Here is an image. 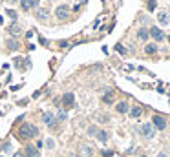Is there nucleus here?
Masks as SVG:
<instances>
[{
  "mask_svg": "<svg viewBox=\"0 0 170 157\" xmlns=\"http://www.w3.org/2000/svg\"><path fill=\"white\" fill-rule=\"evenodd\" d=\"M37 135H39V130L33 124H22L18 128V137L20 139H29V137H37Z\"/></svg>",
  "mask_w": 170,
  "mask_h": 157,
  "instance_id": "1",
  "label": "nucleus"
},
{
  "mask_svg": "<svg viewBox=\"0 0 170 157\" xmlns=\"http://www.w3.org/2000/svg\"><path fill=\"white\" fill-rule=\"evenodd\" d=\"M73 102H75V95L73 93H64L62 99H60V104L64 108H71V106H73Z\"/></svg>",
  "mask_w": 170,
  "mask_h": 157,
  "instance_id": "2",
  "label": "nucleus"
},
{
  "mask_svg": "<svg viewBox=\"0 0 170 157\" xmlns=\"http://www.w3.org/2000/svg\"><path fill=\"white\" fill-rule=\"evenodd\" d=\"M42 121L50 126V128H55V126H57V119H55V115L51 113V111H46V113L42 115Z\"/></svg>",
  "mask_w": 170,
  "mask_h": 157,
  "instance_id": "3",
  "label": "nucleus"
},
{
  "mask_svg": "<svg viewBox=\"0 0 170 157\" xmlns=\"http://www.w3.org/2000/svg\"><path fill=\"white\" fill-rule=\"evenodd\" d=\"M55 15H57L60 20H66V18L70 17V8H68V6H59V8L55 9Z\"/></svg>",
  "mask_w": 170,
  "mask_h": 157,
  "instance_id": "4",
  "label": "nucleus"
},
{
  "mask_svg": "<svg viewBox=\"0 0 170 157\" xmlns=\"http://www.w3.org/2000/svg\"><path fill=\"white\" fill-rule=\"evenodd\" d=\"M37 6H39V0H20V8L24 11H29V9H33Z\"/></svg>",
  "mask_w": 170,
  "mask_h": 157,
  "instance_id": "5",
  "label": "nucleus"
},
{
  "mask_svg": "<svg viewBox=\"0 0 170 157\" xmlns=\"http://www.w3.org/2000/svg\"><path fill=\"white\" fill-rule=\"evenodd\" d=\"M150 37H154L156 40H163V38H165V33H163L157 26H154V28H150Z\"/></svg>",
  "mask_w": 170,
  "mask_h": 157,
  "instance_id": "6",
  "label": "nucleus"
},
{
  "mask_svg": "<svg viewBox=\"0 0 170 157\" xmlns=\"http://www.w3.org/2000/svg\"><path fill=\"white\" fill-rule=\"evenodd\" d=\"M154 126H156L157 130H165V128H166V121H165V117L156 115V117H154Z\"/></svg>",
  "mask_w": 170,
  "mask_h": 157,
  "instance_id": "7",
  "label": "nucleus"
},
{
  "mask_svg": "<svg viewBox=\"0 0 170 157\" xmlns=\"http://www.w3.org/2000/svg\"><path fill=\"white\" fill-rule=\"evenodd\" d=\"M26 157H40V153H39V150L35 148V146H31V144H28L26 146Z\"/></svg>",
  "mask_w": 170,
  "mask_h": 157,
  "instance_id": "8",
  "label": "nucleus"
},
{
  "mask_svg": "<svg viewBox=\"0 0 170 157\" xmlns=\"http://www.w3.org/2000/svg\"><path fill=\"white\" fill-rule=\"evenodd\" d=\"M141 131H143V135L152 137V135H154V126H152V124H143V126H141Z\"/></svg>",
  "mask_w": 170,
  "mask_h": 157,
  "instance_id": "9",
  "label": "nucleus"
},
{
  "mask_svg": "<svg viewBox=\"0 0 170 157\" xmlns=\"http://www.w3.org/2000/svg\"><path fill=\"white\" fill-rule=\"evenodd\" d=\"M103 102L104 104H112L113 102V89H106V93L103 95Z\"/></svg>",
  "mask_w": 170,
  "mask_h": 157,
  "instance_id": "10",
  "label": "nucleus"
},
{
  "mask_svg": "<svg viewBox=\"0 0 170 157\" xmlns=\"http://www.w3.org/2000/svg\"><path fill=\"white\" fill-rule=\"evenodd\" d=\"M157 18H159V22L163 26H166V24H170V17H168V13H165V11H161L159 15H157Z\"/></svg>",
  "mask_w": 170,
  "mask_h": 157,
  "instance_id": "11",
  "label": "nucleus"
},
{
  "mask_svg": "<svg viewBox=\"0 0 170 157\" xmlns=\"http://www.w3.org/2000/svg\"><path fill=\"white\" fill-rule=\"evenodd\" d=\"M144 53H147V55L157 53V46H156V44H147V46H144Z\"/></svg>",
  "mask_w": 170,
  "mask_h": 157,
  "instance_id": "12",
  "label": "nucleus"
},
{
  "mask_svg": "<svg viewBox=\"0 0 170 157\" xmlns=\"http://www.w3.org/2000/svg\"><path fill=\"white\" fill-rule=\"evenodd\" d=\"M141 113H143V108H141V106H134V108L130 110V115H132L134 119H137V117H141Z\"/></svg>",
  "mask_w": 170,
  "mask_h": 157,
  "instance_id": "13",
  "label": "nucleus"
},
{
  "mask_svg": "<svg viewBox=\"0 0 170 157\" xmlns=\"http://www.w3.org/2000/svg\"><path fill=\"white\" fill-rule=\"evenodd\" d=\"M117 111H119V113H126V111H128V102H125V101L117 102Z\"/></svg>",
  "mask_w": 170,
  "mask_h": 157,
  "instance_id": "14",
  "label": "nucleus"
},
{
  "mask_svg": "<svg viewBox=\"0 0 170 157\" xmlns=\"http://www.w3.org/2000/svg\"><path fill=\"white\" fill-rule=\"evenodd\" d=\"M137 37H139L141 40H148V37H150V31H147L144 28H141V29L137 31Z\"/></svg>",
  "mask_w": 170,
  "mask_h": 157,
  "instance_id": "15",
  "label": "nucleus"
},
{
  "mask_svg": "<svg viewBox=\"0 0 170 157\" xmlns=\"http://www.w3.org/2000/svg\"><path fill=\"white\" fill-rule=\"evenodd\" d=\"M95 135H97V139H99V141H108V131H104V130H99V131H97L95 133Z\"/></svg>",
  "mask_w": 170,
  "mask_h": 157,
  "instance_id": "16",
  "label": "nucleus"
},
{
  "mask_svg": "<svg viewBox=\"0 0 170 157\" xmlns=\"http://www.w3.org/2000/svg\"><path fill=\"white\" fill-rule=\"evenodd\" d=\"M39 20H46V17H48V11L46 9H37V15H35Z\"/></svg>",
  "mask_w": 170,
  "mask_h": 157,
  "instance_id": "17",
  "label": "nucleus"
},
{
  "mask_svg": "<svg viewBox=\"0 0 170 157\" xmlns=\"http://www.w3.org/2000/svg\"><path fill=\"white\" fill-rule=\"evenodd\" d=\"M147 2H148V4H147V9H148V11H154V9L157 8V0H147Z\"/></svg>",
  "mask_w": 170,
  "mask_h": 157,
  "instance_id": "18",
  "label": "nucleus"
},
{
  "mask_svg": "<svg viewBox=\"0 0 170 157\" xmlns=\"http://www.w3.org/2000/svg\"><path fill=\"white\" fill-rule=\"evenodd\" d=\"M9 33L17 37V35H20V28H18V26H11V28H9Z\"/></svg>",
  "mask_w": 170,
  "mask_h": 157,
  "instance_id": "19",
  "label": "nucleus"
},
{
  "mask_svg": "<svg viewBox=\"0 0 170 157\" xmlns=\"http://www.w3.org/2000/svg\"><path fill=\"white\" fill-rule=\"evenodd\" d=\"M8 46H9L11 50H18V48H20V44H18V42H13V40H9V42H8Z\"/></svg>",
  "mask_w": 170,
  "mask_h": 157,
  "instance_id": "20",
  "label": "nucleus"
},
{
  "mask_svg": "<svg viewBox=\"0 0 170 157\" xmlns=\"http://www.w3.org/2000/svg\"><path fill=\"white\" fill-rule=\"evenodd\" d=\"M81 150H82V153H84V155H88V157L91 155V146H82Z\"/></svg>",
  "mask_w": 170,
  "mask_h": 157,
  "instance_id": "21",
  "label": "nucleus"
},
{
  "mask_svg": "<svg viewBox=\"0 0 170 157\" xmlns=\"http://www.w3.org/2000/svg\"><path fill=\"white\" fill-rule=\"evenodd\" d=\"M57 119H59V121H64V119H66V111H64V110H60V111H59Z\"/></svg>",
  "mask_w": 170,
  "mask_h": 157,
  "instance_id": "22",
  "label": "nucleus"
},
{
  "mask_svg": "<svg viewBox=\"0 0 170 157\" xmlns=\"http://www.w3.org/2000/svg\"><path fill=\"white\" fill-rule=\"evenodd\" d=\"M115 50H117V51H119V53H123V55H125V53H126V50H125V48H123V46H121V44H117V46H115Z\"/></svg>",
  "mask_w": 170,
  "mask_h": 157,
  "instance_id": "23",
  "label": "nucleus"
},
{
  "mask_svg": "<svg viewBox=\"0 0 170 157\" xmlns=\"http://www.w3.org/2000/svg\"><path fill=\"white\" fill-rule=\"evenodd\" d=\"M6 13H8V15H9V17H11V18H13V20H17V13H15V11H13V9H8V11H6Z\"/></svg>",
  "mask_w": 170,
  "mask_h": 157,
  "instance_id": "24",
  "label": "nucleus"
},
{
  "mask_svg": "<svg viewBox=\"0 0 170 157\" xmlns=\"http://www.w3.org/2000/svg\"><path fill=\"white\" fill-rule=\"evenodd\" d=\"M46 144H48V148H53V146H55V143H53L51 139H48V141H46Z\"/></svg>",
  "mask_w": 170,
  "mask_h": 157,
  "instance_id": "25",
  "label": "nucleus"
},
{
  "mask_svg": "<svg viewBox=\"0 0 170 157\" xmlns=\"http://www.w3.org/2000/svg\"><path fill=\"white\" fill-rule=\"evenodd\" d=\"M88 131H90V133H91V135H95V133H97V128H95V126H91V128H90V130H88Z\"/></svg>",
  "mask_w": 170,
  "mask_h": 157,
  "instance_id": "26",
  "label": "nucleus"
},
{
  "mask_svg": "<svg viewBox=\"0 0 170 157\" xmlns=\"http://www.w3.org/2000/svg\"><path fill=\"white\" fill-rule=\"evenodd\" d=\"M157 157H168V155H166V153H159Z\"/></svg>",
  "mask_w": 170,
  "mask_h": 157,
  "instance_id": "27",
  "label": "nucleus"
},
{
  "mask_svg": "<svg viewBox=\"0 0 170 157\" xmlns=\"http://www.w3.org/2000/svg\"><path fill=\"white\" fill-rule=\"evenodd\" d=\"M15 157H24V155L22 153H15Z\"/></svg>",
  "mask_w": 170,
  "mask_h": 157,
  "instance_id": "28",
  "label": "nucleus"
},
{
  "mask_svg": "<svg viewBox=\"0 0 170 157\" xmlns=\"http://www.w3.org/2000/svg\"><path fill=\"white\" fill-rule=\"evenodd\" d=\"M166 40H168V42H170V35H168V38H166Z\"/></svg>",
  "mask_w": 170,
  "mask_h": 157,
  "instance_id": "29",
  "label": "nucleus"
},
{
  "mask_svg": "<svg viewBox=\"0 0 170 157\" xmlns=\"http://www.w3.org/2000/svg\"><path fill=\"white\" fill-rule=\"evenodd\" d=\"M79 2H84V0H79Z\"/></svg>",
  "mask_w": 170,
  "mask_h": 157,
  "instance_id": "30",
  "label": "nucleus"
}]
</instances>
